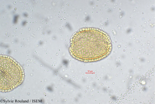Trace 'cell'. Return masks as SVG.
I'll list each match as a JSON object with an SVG mask.
<instances>
[{
	"mask_svg": "<svg viewBox=\"0 0 155 104\" xmlns=\"http://www.w3.org/2000/svg\"><path fill=\"white\" fill-rule=\"evenodd\" d=\"M111 50L110 37L99 29L92 27L81 29L73 35L71 40V55L81 61L101 60L109 55Z\"/></svg>",
	"mask_w": 155,
	"mask_h": 104,
	"instance_id": "6da1fadb",
	"label": "cell"
},
{
	"mask_svg": "<svg viewBox=\"0 0 155 104\" xmlns=\"http://www.w3.org/2000/svg\"><path fill=\"white\" fill-rule=\"evenodd\" d=\"M24 71L15 60L7 55H1L0 90L5 92L12 91L24 81Z\"/></svg>",
	"mask_w": 155,
	"mask_h": 104,
	"instance_id": "7a4b0ae2",
	"label": "cell"
}]
</instances>
